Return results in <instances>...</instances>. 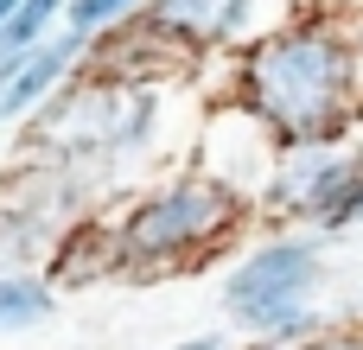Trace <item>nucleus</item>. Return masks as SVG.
Here are the masks:
<instances>
[{"mask_svg":"<svg viewBox=\"0 0 363 350\" xmlns=\"http://www.w3.org/2000/svg\"><path fill=\"white\" fill-rule=\"evenodd\" d=\"M147 0H64V32H77V38H102L108 26H121V19H134Z\"/></svg>","mask_w":363,"mask_h":350,"instance_id":"nucleus-9","label":"nucleus"},{"mask_svg":"<svg viewBox=\"0 0 363 350\" xmlns=\"http://www.w3.org/2000/svg\"><path fill=\"white\" fill-rule=\"evenodd\" d=\"M13 6H19V0H0V26H6V19H13Z\"/></svg>","mask_w":363,"mask_h":350,"instance_id":"nucleus-10","label":"nucleus"},{"mask_svg":"<svg viewBox=\"0 0 363 350\" xmlns=\"http://www.w3.org/2000/svg\"><path fill=\"white\" fill-rule=\"evenodd\" d=\"M6 70H13V57H6V64H0V83H6Z\"/></svg>","mask_w":363,"mask_h":350,"instance_id":"nucleus-11","label":"nucleus"},{"mask_svg":"<svg viewBox=\"0 0 363 350\" xmlns=\"http://www.w3.org/2000/svg\"><path fill=\"white\" fill-rule=\"evenodd\" d=\"M242 108L281 140H338L351 121V45L332 19H300L268 32L242 57Z\"/></svg>","mask_w":363,"mask_h":350,"instance_id":"nucleus-1","label":"nucleus"},{"mask_svg":"<svg viewBox=\"0 0 363 350\" xmlns=\"http://www.w3.org/2000/svg\"><path fill=\"white\" fill-rule=\"evenodd\" d=\"M57 19H64V0H19L13 19L0 26V64L19 57V51H32L45 32H57Z\"/></svg>","mask_w":363,"mask_h":350,"instance_id":"nucleus-8","label":"nucleus"},{"mask_svg":"<svg viewBox=\"0 0 363 350\" xmlns=\"http://www.w3.org/2000/svg\"><path fill=\"white\" fill-rule=\"evenodd\" d=\"M57 319V287L32 268H0V338H19V332H38Z\"/></svg>","mask_w":363,"mask_h":350,"instance_id":"nucleus-7","label":"nucleus"},{"mask_svg":"<svg viewBox=\"0 0 363 350\" xmlns=\"http://www.w3.org/2000/svg\"><path fill=\"white\" fill-rule=\"evenodd\" d=\"M268 204L281 217H306L319 230H351L363 223V159L332 140H306L281 159Z\"/></svg>","mask_w":363,"mask_h":350,"instance_id":"nucleus-4","label":"nucleus"},{"mask_svg":"<svg viewBox=\"0 0 363 350\" xmlns=\"http://www.w3.org/2000/svg\"><path fill=\"white\" fill-rule=\"evenodd\" d=\"M249 350H274V344H249Z\"/></svg>","mask_w":363,"mask_h":350,"instance_id":"nucleus-12","label":"nucleus"},{"mask_svg":"<svg viewBox=\"0 0 363 350\" xmlns=\"http://www.w3.org/2000/svg\"><path fill=\"white\" fill-rule=\"evenodd\" d=\"M236 223V191L217 179H172L166 191L140 198L115 223V255L121 268H172L185 255H204L217 236Z\"/></svg>","mask_w":363,"mask_h":350,"instance_id":"nucleus-2","label":"nucleus"},{"mask_svg":"<svg viewBox=\"0 0 363 350\" xmlns=\"http://www.w3.org/2000/svg\"><path fill=\"white\" fill-rule=\"evenodd\" d=\"M319 287V249L313 242H268L255 249L230 281H223V312L255 332V338H300L313 332V312H306V293Z\"/></svg>","mask_w":363,"mask_h":350,"instance_id":"nucleus-3","label":"nucleus"},{"mask_svg":"<svg viewBox=\"0 0 363 350\" xmlns=\"http://www.w3.org/2000/svg\"><path fill=\"white\" fill-rule=\"evenodd\" d=\"M332 350H345V344H332Z\"/></svg>","mask_w":363,"mask_h":350,"instance_id":"nucleus-13","label":"nucleus"},{"mask_svg":"<svg viewBox=\"0 0 363 350\" xmlns=\"http://www.w3.org/2000/svg\"><path fill=\"white\" fill-rule=\"evenodd\" d=\"M83 51H89V38H77V32H45L32 51H19L13 57V70H6V83H0V121H26V115H38L45 102H51V89H64L77 70H83Z\"/></svg>","mask_w":363,"mask_h":350,"instance_id":"nucleus-5","label":"nucleus"},{"mask_svg":"<svg viewBox=\"0 0 363 350\" xmlns=\"http://www.w3.org/2000/svg\"><path fill=\"white\" fill-rule=\"evenodd\" d=\"M249 13L255 0H147L140 6V19L179 45H230L249 26Z\"/></svg>","mask_w":363,"mask_h":350,"instance_id":"nucleus-6","label":"nucleus"}]
</instances>
